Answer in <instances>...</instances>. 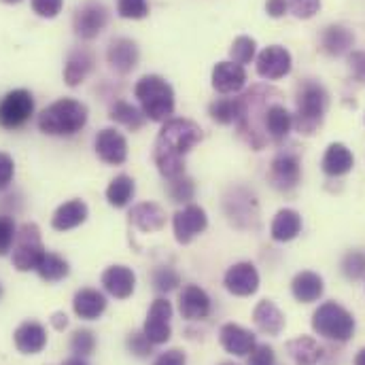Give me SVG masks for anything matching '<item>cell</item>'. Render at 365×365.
I'll return each mask as SVG.
<instances>
[{
	"mask_svg": "<svg viewBox=\"0 0 365 365\" xmlns=\"http://www.w3.org/2000/svg\"><path fill=\"white\" fill-rule=\"evenodd\" d=\"M202 140V128L191 119H168L155 140V164L166 179L185 173V155Z\"/></svg>",
	"mask_w": 365,
	"mask_h": 365,
	"instance_id": "cell-1",
	"label": "cell"
},
{
	"mask_svg": "<svg viewBox=\"0 0 365 365\" xmlns=\"http://www.w3.org/2000/svg\"><path fill=\"white\" fill-rule=\"evenodd\" d=\"M38 130L49 136H73L88 123V106L75 98H62L41 110Z\"/></svg>",
	"mask_w": 365,
	"mask_h": 365,
	"instance_id": "cell-2",
	"label": "cell"
},
{
	"mask_svg": "<svg viewBox=\"0 0 365 365\" xmlns=\"http://www.w3.org/2000/svg\"><path fill=\"white\" fill-rule=\"evenodd\" d=\"M270 88H255V90L247 91L245 96H240V119H238V132L240 136L255 149H264L268 143L266 130H264V117L268 110V93Z\"/></svg>",
	"mask_w": 365,
	"mask_h": 365,
	"instance_id": "cell-3",
	"label": "cell"
},
{
	"mask_svg": "<svg viewBox=\"0 0 365 365\" xmlns=\"http://www.w3.org/2000/svg\"><path fill=\"white\" fill-rule=\"evenodd\" d=\"M134 93L143 106V115L151 121H166L175 110V91L166 79L158 75H145L136 83Z\"/></svg>",
	"mask_w": 365,
	"mask_h": 365,
	"instance_id": "cell-4",
	"label": "cell"
},
{
	"mask_svg": "<svg viewBox=\"0 0 365 365\" xmlns=\"http://www.w3.org/2000/svg\"><path fill=\"white\" fill-rule=\"evenodd\" d=\"M329 106V96L323 86L314 81H306L297 93V113L293 117V125L299 134L310 136L323 123V117Z\"/></svg>",
	"mask_w": 365,
	"mask_h": 365,
	"instance_id": "cell-5",
	"label": "cell"
},
{
	"mask_svg": "<svg viewBox=\"0 0 365 365\" xmlns=\"http://www.w3.org/2000/svg\"><path fill=\"white\" fill-rule=\"evenodd\" d=\"M312 329L327 340L349 342L355 334V319L344 306L325 302L312 314Z\"/></svg>",
	"mask_w": 365,
	"mask_h": 365,
	"instance_id": "cell-6",
	"label": "cell"
},
{
	"mask_svg": "<svg viewBox=\"0 0 365 365\" xmlns=\"http://www.w3.org/2000/svg\"><path fill=\"white\" fill-rule=\"evenodd\" d=\"M45 247L41 240V230L36 223H24L17 230L15 236V247H13V266L19 272H30L36 270L41 259L45 257Z\"/></svg>",
	"mask_w": 365,
	"mask_h": 365,
	"instance_id": "cell-7",
	"label": "cell"
},
{
	"mask_svg": "<svg viewBox=\"0 0 365 365\" xmlns=\"http://www.w3.org/2000/svg\"><path fill=\"white\" fill-rule=\"evenodd\" d=\"M34 115V98L28 90L9 91L0 100V128L17 130Z\"/></svg>",
	"mask_w": 365,
	"mask_h": 365,
	"instance_id": "cell-8",
	"label": "cell"
},
{
	"mask_svg": "<svg viewBox=\"0 0 365 365\" xmlns=\"http://www.w3.org/2000/svg\"><path fill=\"white\" fill-rule=\"evenodd\" d=\"M170 319H173V304L164 297H158L149 312H147V321L143 327V334L149 338L151 344H166L173 336L170 329Z\"/></svg>",
	"mask_w": 365,
	"mask_h": 365,
	"instance_id": "cell-9",
	"label": "cell"
},
{
	"mask_svg": "<svg viewBox=\"0 0 365 365\" xmlns=\"http://www.w3.org/2000/svg\"><path fill=\"white\" fill-rule=\"evenodd\" d=\"M106 21H108V11H106L104 4H100V2H86L75 13V19H73L75 34L79 38L91 41V38H96L104 30Z\"/></svg>",
	"mask_w": 365,
	"mask_h": 365,
	"instance_id": "cell-10",
	"label": "cell"
},
{
	"mask_svg": "<svg viewBox=\"0 0 365 365\" xmlns=\"http://www.w3.org/2000/svg\"><path fill=\"white\" fill-rule=\"evenodd\" d=\"M175 238L177 242L181 245H189L195 236H200L206 225H208V217H206V210L195 206V204H189L185 206L182 210H179L175 215Z\"/></svg>",
	"mask_w": 365,
	"mask_h": 365,
	"instance_id": "cell-11",
	"label": "cell"
},
{
	"mask_svg": "<svg viewBox=\"0 0 365 365\" xmlns=\"http://www.w3.org/2000/svg\"><path fill=\"white\" fill-rule=\"evenodd\" d=\"M291 53L280 47V45H270L266 47L259 56H257V75L262 79H268V81H276V79H282L291 73Z\"/></svg>",
	"mask_w": 365,
	"mask_h": 365,
	"instance_id": "cell-12",
	"label": "cell"
},
{
	"mask_svg": "<svg viewBox=\"0 0 365 365\" xmlns=\"http://www.w3.org/2000/svg\"><path fill=\"white\" fill-rule=\"evenodd\" d=\"M96 153L104 164L119 166L128 158V140L115 128H104L96 136Z\"/></svg>",
	"mask_w": 365,
	"mask_h": 365,
	"instance_id": "cell-13",
	"label": "cell"
},
{
	"mask_svg": "<svg viewBox=\"0 0 365 365\" xmlns=\"http://www.w3.org/2000/svg\"><path fill=\"white\" fill-rule=\"evenodd\" d=\"M223 284H225V289H227L232 295L249 297V295H253V293L259 289V274H257L253 264L242 262V264L232 266V268L225 272Z\"/></svg>",
	"mask_w": 365,
	"mask_h": 365,
	"instance_id": "cell-14",
	"label": "cell"
},
{
	"mask_svg": "<svg viewBox=\"0 0 365 365\" xmlns=\"http://www.w3.org/2000/svg\"><path fill=\"white\" fill-rule=\"evenodd\" d=\"M302 177V166L297 155L293 153H280L276 155L270 166V182L278 191H291Z\"/></svg>",
	"mask_w": 365,
	"mask_h": 365,
	"instance_id": "cell-15",
	"label": "cell"
},
{
	"mask_svg": "<svg viewBox=\"0 0 365 365\" xmlns=\"http://www.w3.org/2000/svg\"><path fill=\"white\" fill-rule=\"evenodd\" d=\"M219 340H221V346L227 353L236 355V357H247L257 346L255 336L249 329H245V327H240L236 323H225L221 327V331H219Z\"/></svg>",
	"mask_w": 365,
	"mask_h": 365,
	"instance_id": "cell-16",
	"label": "cell"
},
{
	"mask_svg": "<svg viewBox=\"0 0 365 365\" xmlns=\"http://www.w3.org/2000/svg\"><path fill=\"white\" fill-rule=\"evenodd\" d=\"M179 310L187 321H202L210 314V297L197 284H187L179 295Z\"/></svg>",
	"mask_w": 365,
	"mask_h": 365,
	"instance_id": "cell-17",
	"label": "cell"
},
{
	"mask_svg": "<svg viewBox=\"0 0 365 365\" xmlns=\"http://www.w3.org/2000/svg\"><path fill=\"white\" fill-rule=\"evenodd\" d=\"M247 73L245 66L236 62H219L212 68V88L219 93H236L245 88Z\"/></svg>",
	"mask_w": 365,
	"mask_h": 365,
	"instance_id": "cell-18",
	"label": "cell"
},
{
	"mask_svg": "<svg viewBox=\"0 0 365 365\" xmlns=\"http://www.w3.org/2000/svg\"><path fill=\"white\" fill-rule=\"evenodd\" d=\"M106 60L108 64L121 73V75H128L136 68L138 64V47L134 41L130 38H115L110 45H108V51H106Z\"/></svg>",
	"mask_w": 365,
	"mask_h": 365,
	"instance_id": "cell-19",
	"label": "cell"
},
{
	"mask_svg": "<svg viewBox=\"0 0 365 365\" xmlns=\"http://www.w3.org/2000/svg\"><path fill=\"white\" fill-rule=\"evenodd\" d=\"M15 349L24 355H36L45 349L47 344V331L41 323L36 321H26L15 329Z\"/></svg>",
	"mask_w": 365,
	"mask_h": 365,
	"instance_id": "cell-20",
	"label": "cell"
},
{
	"mask_svg": "<svg viewBox=\"0 0 365 365\" xmlns=\"http://www.w3.org/2000/svg\"><path fill=\"white\" fill-rule=\"evenodd\" d=\"M102 284L113 297L128 299L134 293L136 274L132 272V268H128V266H110L102 274Z\"/></svg>",
	"mask_w": 365,
	"mask_h": 365,
	"instance_id": "cell-21",
	"label": "cell"
},
{
	"mask_svg": "<svg viewBox=\"0 0 365 365\" xmlns=\"http://www.w3.org/2000/svg\"><path fill=\"white\" fill-rule=\"evenodd\" d=\"M355 158L351 149L342 143H331L323 155V173L329 177H344L353 170Z\"/></svg>",
	"mask_w": 365,
	"mask_h": 365,
	"instance_id": "cell-22",
	"label": "cell"
},
{
	"mask_svg": "<svg viewBox=\"0 0 365 365\" xmlns=\"http://www.w3.org/2000/svg\"><path fill=\"white\" fill-rule=\"evenodd\" d=\"M90 215V208L83 200H71L66 204H62L56 212H53V219H51V225L53 230L58 232H68L81 223H86Z\"/></svg>",
	"mask_w": 365,
	"mask_h": 365,
	"instance_id": "cell-23",
	"label": "cell"
},
{
	"mask_svg": "<svg viewBox=\"0 0 365 365\" xmlns=\"http://www.w3.org/2000/svg\"><path fill=\"white\" fill-rule=\"evenodd\" d=\"M130 223L140 232H160L166 225V212L153 202H143L130 210Z\"/></svg>",
	"mask_w": 365,
	"mask_h": 365,
	"instance_id": "cell-24",
	"label": "cell"
},
{
	"mask_svg": "<svg viewBox=\"0 0 365 365\" xmlns=\"http://www.w3.org/2000/svg\"><path fill=\"white\" fill-rule=\"evenodd\" d=\"M293 128V115L282 104H270L264 117V130L268 140L280 143L287 138V134Z\"/></svg>",
	"mask_w": 365,
	"mask_h": 365,
	"instance_id": "cell-25",
	"label": "cell"
},
{
	"mask_svg": "<svg viewBox=\"0 0 365 365\" xmlns=\"http://www.w3.org/2000/svg\"><path fill=\"white\" fill-rule=\"evenodd\" d=\"M253 321L259 327V331L268 336H278L284 329V314L278 310L272 299H262L253 310Z\"/></svg>",
	"mask_w": 365,
	"mask_h": 365,
	"instance_id": "cell-26",
	"label": "cell"
},
{
	"mask_svg": "<svg viewBox=\"0 0 365 365\" xmlns=\"http://www.w3.org/2000/svg\"><path fill=\"white\" fill-rule=\"evenodd\" d=\"M291 291H293V297L302 304H312L317 302L323 291H325V284H323V278L319 276L317 272H299L293 282H291Z\"/></svg>",
	"mask_w": 365,
	"mask_h": 365,
	"instance_id": "cell-27",
	"label": "cell"
},
{
	"mask_svg": "<svg viewBox=\"0 0 365 365\" xmlns=\"http://www.w3.org/2000/svg\"><path fill=\"white\" fill-rule=\"evenodd\" d=\"M302 232V217L297 210L293 208H282L276 212L270 227V234L276 242H289L293 238H297V234Z\"/></svg>",
	"mask_w": 365,
	"mask_h": 365,
	"instance_id": "cell-28",
	"label": "cell"
},
{
	"mask_svg": "<svg viewBox=\"0 0 365 365\" xmlns=\"http://www.w3.org/2000/svg\"><path fill=\"white\" fill-rule=\"evenodd\" d=\"M287 353L295 365H317L321 361L323 349L319 342L310 336H299L291 342H287Z\"/></svg>",
	"mask_w": 365,
	"mask_h": 365,
	"instance_id": "cell-29",
	"label": "cell"
},
{
	"mask_svg": "<svg viewBox=\"0 0 365 365\" xmlns=\"http://www.w3.org/2000/svg\"><path fill=\"white\" fill-rule=\"evenodd\" d=\"M73 308L79 319L93 321L106 310V299L96 289H81V291H77V295L73 299Z\"/></svg>",
	"mask_w": 365,
	"mask_h": 365,
	"instance_id": "cell-30",
	"label": "cell"
},
{
	"mask_svg": "<svg viewBox=\"0 0 365 365\" xmlns=\"http://www.w3.org/2000/svg\"><path fill=\"white\" fill-rule=\"evenodd\" d=\"M355 43V36L344 26H329L321 36V47L329 56H344Z\"/></svg>",
	"mask_w": 365,
	"mask_h": 365,
	"instance_id": "cell-31",
	"label": "cell"
},
{
	"mask_svg": "<svg viewBox=\"0 0 365 365\" xmlns=\"http://www.w3.org/2000/svg\"><path fill=\"white\" fill-rule=\"evenodd\" d=\"M91 66H93V56H91L90 51H86V49L75 51V53L68 58L66 66H64V79H66V83H68L71 88L83 83V79L88 77Z\"/></svg>",
	"mask_w": 365,
	"mask_h": 365,
	"instance_id": "cell-32",
	"label": "cell"
},
{
	"mask_svg": "<svg viewBox=\"0 0 365 365\" xmlns=\"http://www.w3.org/2000/svg\"><path fill=\"white\" fill-rule=\"evenodd\" d=\"M134 191H136L134 179L128 177V175H119V177H115V179L110 181V185L106 187V200H108L110 206L123 208V206H128L130 200L134 197Z\"/></svg>",
	"mask_w": 365,
	"mask_h": 365,
	"instance_id": "cell-33",
	"label": "cell"
},
{
	"mask_svg": "<svg viewBox=\"0 0 365 365\" xmlns=\"http://www.w3.org/2000/svg\"><path fill=\"white\" fill-rule=\"evenodd\" d=\"M240 108H242L240 98H219L208 106V113L217 123L230 125V123H238Z\"/></svg>",
	"mask_w": 365,
	"mask_h": 365,
	"instance_id": "cell-34",
	"label": "cell"
},
{
	"mask_svg": "<svg viewBox=\"0 0 365 365\" xmlns=\"http://www.w3.org/2000/svg\"><path fill=\"white\" fill-rule=\"evenodd\" d=\"M36 272L38 276L45 280V282H58V280H64L71 268H68V262L62 259L60 255L56 253H45V257L41 259V264L36 266Z\"/></svg>",
	"mask_w": 365,
	"mask_h": 365,
	"instance_id": "cell-35",
	"label": "cell"
},
{
	"mask_svg": "<svg viewBox=\"0 0 365 365\" xmlns=\"http://www.w3.org/2000/svg\"><path fill=\"white\" fill-rule=\"evenodd\" d=\"M110 119L121 123V125H125L132 132L140 130L143 123H145V115L136 106H132L130 102H123V100H119V102H115L110 106Z\"/></svg>",
	"mask_w": 365,
	"mask_h": 365,
	"instance_id": "cell-36",
	"label": "cell"
},
{
	"mask_svg": "<svg viewBox=\"0 0 365 365\" xmlns=\"http://www.w3.org/2000/svg\"><path fill=\"white\" fill-rule=\"evenodd\" d=\"M255 51H257V43H255V38H251V36H238V38L232 43V47H230L232 62H236V64H240V66L249 64V62L255 58Z\"/></svg>",
	"mask_w": 365,
	"mask_h": 365,
	"instance_id": "cell-37",
	"label": "cell"
},
{
	"mask_svg": "<svg viewBox=\"0 0 365 365\" xmlns=\"http://www.w3.org/2000/svg\"><path fill=\"white\" fill-rule=\"evenodd\" d=\"M342 274L349 280H359L365 276V253L364 251H351L342 259Z\"/></svg>",
	"mask_w": 365,
	"mask_h": 365,
	"instance_id": "cell-38",
	"label": "cell"
},
{
	"mask_svg": "<svg viewBox=\"0 0 365 365\" xmlns=\"http://www.w3.org/2000/svg\"><path fill=\"white\" fill-rule=\"evenodd\" d=\"M96 349V336L90 329H77L71 338V351L77 357H88Z\"/></svg>",
	"mask_w": 365,
	"mask_h": 365,
	"instance_id": "cell-39",
	"label": "cell"
},
{
	"mask_svg": "<svg viewBox=\"0 0 365 365\" xmlns=\"http://www.w3.org/2000/svg\"><path fill=\"white\" fill-rule=\"evenodd\" d=\"M117 13L125 19H143L149 15V4L147 0H119Z\"/></svg>",
	"mask_w": 365,
	"mask_h": 365,
	"instance_id": "cell-40",
	"label": "cell"
},
{
	"mask_svg": "<svg viewBox=\"0 0 365 365\" xmlns=\"http://www.w3.org/2000/svg\"><path fill=\"white\" fill-rule=\"evenodd\" d=\"M193 193H195V185L191 179H187L182 175L170 182V197L175 202H189V200H193Z\"/></svg>",
	"mask_w": 365,
	"mask_h": 365,
	"instance_id": "cell-41",
	"label": "cell"
},
{
	"mask_svg": "<svg viewBox=\"0 0 365 365\" xmlns=\"http://www.w3.org/2000/svg\"><path fill=\"white\" fill-rule=\"evenodd\" d=\"M179 282H181V278H179V274L175 272L173 268H158L153 272V284H155L158 291L168 293V291L177 289Z\"/></svg>",
	"mask_w": 365,
	"mask_h": 365,
	"instance_id": "cell-42",
	"label": "cell"
},
{
	"mask_svg": "<svg viewBox=\"0 0 365 365\" xmlns=\"http://www.w3.org/2000/svg\"><path fill=\"white\" fill-rule=\"evenodd\" d=\"M17 227L11 217H0V255H6L15 242Z\"/></svg>",
	"mask_w": 365,
	"mask_h": 365,
	"instance_id": "cell-43",
	"label": "cell"
},
{
	"mask_svg": "<svg viewBox=\"0 0 365 365\" xmlns=\"http://www.w3.org/2000/svg\"><path fill=\"white\" fill-rule=\"evenodd\" d=\"M289 11L299 19H310L321 9V0H287Z\"/></svg>",
	"mask_w": 365,
	"mask_h": 365,
	"instance_id": "cell-44",
	"label": "cell"
},
{
	"mask_svg": "<svg viewBox=\"0 0 365 365\" xmlns=\"http://www.w3.org/2000/svg\"><path fill=\"white\" fill-rule=\"evenodd\" d=\"M128 349L130 353H134L136 357H149L153 353V344L149 342V338L145 334H130L128 338Z\"/></svg>",
	"mask_w": 365,
	"mask_h": 365,
	"instance_id": "cell-45",
	"label": "cell"
},
{
	"mask_svg": "<svg viewBox=\"0 0 365 365\" xmlns=\"http://www.w3.org/2000/svg\"><path fill=\"white\" fill-rule=\"evenodd\" d=\"M64 6V0H32V11L41 17H56Z\"/></svg>",
	"mask_w": 365,
	"mask_h": 365,
	"instance_id": "cell-46",
	"label": "cell"
},
{
	"mask_svg": "<svg viewBox=\"0 0 365 365\" xmlns=\"http://www.w3.org/2000/svg\"><path fill=\"white\" fill-rule=\"evenodd\" d=\"M276 357H274V349L268 344H259L255 346V351L249 357V365H274Z\"/></svg>",
	"mask_w": 365,
	"mask_h": 365,
	"instance_id": "cell-47",
	"label": "cell"
},
{
	"mask_svg": "<svg viewBox=\"0 0 365 365\" xmlns=\"http://www.w3.org/2000/svg\"><path fill=\"white\" fill-rule=\"evenodd\" d=\"M349 68L355 81L365 83V51H353L349 56Z\"/></svg>",
	"mask_w": 365,
	"mask_h": 365,
	"instance_id": "cell-48",
	"label": "cell"
},
{
	"mask_svg": "<svg viewBox=\"0 0 365 365\" xmlns=\"http://www.w3.org/2000/svg\"><path fill=\"white\" fill-rule=\"evenodd\" d=\"M13 175H15V162H13V158L6 155V153H0V191L11 185Z\"/></svg>",
	"mask_w": 365,
	"mask_h": 365,
	"instance_id": "cell-49",
	"label": "cell"
},
{
	"mask_svg": "<svg viewBox=\"0 0 365 365\" xmlns=\"http://www.w3.org/2000/svg\"><path fill=\"white\" fill-rule=\"evenodd\" d=\"M153 365H187V357L179 349H170V351L162 353Z\"/></svg>",
	"mask_w": 365,
	"mask_h": 365,
	"instance_id": "cell-50",
	"label": "cell"
},
{
	"mask_svg": "<svg viewBox=\"0 0 365 365\" xmlns=\"http://www.w3.org/2000/svg\"><path fill=\"white\" fill-rule=\"evenodd\" d=\"M266 11H268L270 17H282L289 11L287 0H268L266 2Z\"/></svg>",
	"mask_w": 365,
	"mask_h": 365,
	"instance_id": "cell-51",
	"label": "cell"
},
{
	"mask_svg": "<svg viewBox=\"0 0 365 365\" xmlns=\"http://www.w3.org/2000/svg\"><path fill=\"white\" fill-rule=\"evenodd\" d=\"M51 325H53L58 331H62V329H66V327H68V317H66L64 312H56V314H53V319H51Z\"/></svg>",
	"mask_w": 365,
	"mask_h": 365,
	"instance_id": "cell-52",
	"label": "cell"
},
{
	"mask_svg": "<svg viewBox=\"0 0 365 365\" xmlns=\"http://www.w3.org/2000/svg\"><path fill=\"white\" fill-rule=\"evenodd\" d=\"M60 365H88L81 357H71V359H66L64 364H60Z\"/></svg>",
	"mask_w": 365,
	"mask_h": 365,
	"instance_id": "cell-53",
	"label": "cell"
},
{
	"mask_svg": "<svg viewBox=\"0 0 365 365\" xmlns=\"http://www.w3.org/2000/svg\"><path fill=\"white\" fill-rule=\"evenodd\" d=\"M355 365H365V349H361L355 357Z\"/></svg>",
	"mask_w": 365,
	"mask_h": 365,
	"instance_id": "cell-54",
	"label": "cell"
},
{
	"mask_svg": "<svg viewBox=\"0 0 365 365\" xmlns=\"http://www.w3.org/2000/svg\"><path fill=\"white\" fill-rule=\"evenodd\" d=\"M2 2H6V4H17V2H21V0H2Z\"/></svg>",
	"mask_w": 365,
	"mask_h": 365,
	"instance_id": "cell-55",
	"label": "cell"
},
{
	"mask_svg": "<svg viewBox=\"0 0 365 365\" xmlns=\"http://www.w3.org/2000/svg\"><path fill=\"white\" fill-rule=\"evenodd\" d=\"M0 295H2V287H0Z\"/></svg>",
	"mask_w": 365,
	"mask_h": 365,
	"instance_id": "cell-56",
	"label": "cell"
},
{
	"mask_svg": "<svg viewBox=\"0 0 365 365\" xmlns=\"http://www.w3.org/2000/svg\"><path fill=\"white\" fill-rule=\"evenodd\" d=\"M221 365H234V364H221Z\"/></svg>",
	"mask_w": 365,
	"mask_h": 365,
	"instance_id": "cell-57",
	"label": "cell"
}]
</instances>
